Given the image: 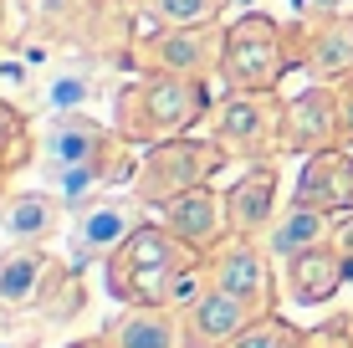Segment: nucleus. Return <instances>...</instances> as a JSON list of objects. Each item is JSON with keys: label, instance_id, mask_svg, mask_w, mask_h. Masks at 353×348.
<instances>
[{"label": "nucleus", "instance_id": "12", "mask_svg": "<svg viewBox=\"0 0 353 348\" xmlns=\"http://www.w3.org/2000/svg\"><path fill=\"white\" fill-rule=\"evenodd\" d=\"M276 215H282L276 210V170L272 164H251V170L225 190L230 236H266Z\"/></svg>", "mask_w": 353, "mask_h": 348}, {"label": "nucleus", "instance_id": "23", "mask_svg": "<svg viewBox=\"0 0 353 348\" xmlns=\"http://www.w3.org/2000/svg\"><path fill=\"white\" fill-rule=\"evenodd\" d=\"M88 98H92V82L82 77V72H52V77L41 82V108H46L52 118L77 113Z\"/></svg>", "mask_w": 353, "mask_h": 348}, {"label": "nucleus", "instance_id": "24", "mask_svg": "<svg viewBox=\"0 0 353 348\" xmlns=\"http://www.w3.org/2000/svg\"><path fill=\"white\" fill-rule=\"evenodd\" d=\"M230 0H159V16L169 26H215Z\"/></svg>", "mask_w": 353, "mask_h": 348}, {"label": "nucleus", "instance_id": "11", "mask_svg": "<svg viewBox=\"0 0 353 348\" xmlns=\"http://www.w3.org/2000/svg\"><path fill=\"white\" fill-rule=\"evenodd\" d=\"M164 210V225L179 236L190 251H200V256H210L215 246L225 241V231H230V221H225V200L215 195L210 185H200V190H185L179 200H169Z\"/></svg>", "mask_w": 353, "mask_h": 348}, {"label": "nucleus", "instance_id": "3", "mask_svg": "<svg viewBox=\"0 0 353 348\" xmlns=\"http://www.w3.org/2000/svg\"><path fill=\"white\" fill-rule=\"evenodd\" d=\"M292 62H297V52H292L287 31L261 10H246L225 26L215 77L225 82V92H276V82L292 72Z\"/></svg>", "mask_w": 353, "mask_h": 348}, {"label": "nucleus", "instance_id": "6", "mask_svg": "<svg viewBox=\"0 0 353 348\" xmlns=\"http://www.w3.org/2000/svg\"><path fill=\"white\" fill-rule=\"evenodd\" d=\"M210 267V282L225 287V292L246 297L256 313H272L276 303V277H272V251L256 246V236H230L205 256Z\"/></svg>", "mask_w": 353, "mask_h": 348}, {"label": "nucleus", "instance_id": "9", "mask_svg": "<svg viewBox=\"0 0 353 348\" xmlns=\"http://www.w3.org/2000/svg\"><path fill=\"white\" fill-rule=\"evenodd\" d=\"M256 318L261 313L246 303V297H236V292H225V287L210 282V292H205L194 307L179 313V323H185V348H225L241 328H251Z\"/></svg>", "mask_w": 353, "mask_h": 348}, {"label": "nucleus", "instance_id": "5", "mask_svg": "<svg viewBox=\"0 0 353 348\" xmlns=\"http://www.w3.org/2000/svg\"><path fill=\"white\" fill-rule=\"evenodd\" d=\"M282 113L287 103H276V92H225L215 108V143L230 159L272 164L282 154Z\"/></svg>", "mask_w": 353, "mask_h": 348}, {"label": "nucleus", "instance_id": "17", "mask_svg": "<svg viewBox=\"0 0 353 348\" xmlns=\"http://www.w3.org/2000/svg\"><path fill=\"white\" fill-rule=\"evenodd\" d=\"M103 348H185V323L174 307H128L103 328Z\"/></svg>", "mask_w": 353, "mask_h": 348}, {"label": "nucleus", "instance_id": "13", "mask_svg": "<svg viewBox=\"0 0 353 348\" xmlns=\"http://www.w3.org/2000/svg\"><path fill=\"white\" fill-rule=\"evenodd\" d=\"M353 277V267L343 261V251H338L333 241L302 251V256L287 261V297L302 307H318V303H333L338 287H343Z\"/></svg>", "mask_w": 353, "mask_h": 348}, {"label": "nucleus", "instance_id": "2", "mask_svg": "<svg viewBox=\"0 0 353 348\" xmlns=\"http://www.w3.org/2000/svg\"><path fill=\"white\" fill-rule=\"evenodd\" d=\"M200 261V251H190L169 225H149L143 221L139 231L128 236L123 246L108 256V292L128 307H164L174 277Z\"/></svg>", "mask_w": 353, "mask_h": 348}, {"label": "nucleus", "instance_id": "1", "mask_svg": "<svg viewBox=\"0 0 353 348\" xmlns=\"http://www.w3.org/2000/svg\"><path fill=\"white\" fill-rule=\"evenodd\" d=\"M205 113H210V98H205L200 77L154 72V77H139L128 88H118L113 134H123L128 143H164V139H185Z\"/></svg>", "mask_w": 353, "mask_h": 348}, {"label": "nucleus", "instance_id": "26", "mask_svg": "<svg viewBox=\"0 0 353 348\" xmlns=\"http://www.w3.org/2000/svg\"><path fill=\"white\" fill-rule=\"evenodd\" d=\"M327 241H333L338 251H343V261L353 267V210H348V215H338V221H333V236H327Z\"/></svg>", "mask_w": 353, "mask_h": 348}, {"label": "nucleus", "instance_id": "28", "mask_svg": "<svg viewBox=\"0 0 353 348\" xmlns=\"http://www.w3.org/2000/svg\"><path fill=\"white\" fill-rule=\"evenodd\" d=\"M307 348H353V338H338V333H312Z\"/></svg>", "mask_w": 353, "mask_h": 348}, {"label": "nucleus", "instance_id": "18", "mask_svg": "<svg viewBox=\"0 0 353 348\" xmlns=\"http://www.w3.org/2000/svg\"><path fill=\"white\" fill-rule=\"evenodd\" d=\"M0 225H6L10 241L41 246L46 236L62 225V200H57L52 190H16V195H6V205H0Z\"/></svg>", "mask_w": 353, "mask_h": 348}, {"label": "nucleus", "instance_id": "21", "mask_svg": "<svg viewBox=\"0 0 353 348\" xmlns=\"http://www.w3.org/2000/svg\"><path fill=\"white\" fill-rule=\"evenodd\" d=\"M225 348H307V333H302L297 323L276 318V313H261L251 328H241Z\"/></svg>", "mask_w": 353, "mask_h": 348}, {"label": "nucleus", "instance_id": "22", "mask_svg": "<svg viewBox=\"0 0 353 348\" xmlns=\"http://www.w3.org/2000/svg\"><path fill=\"white\" fill-rule=\"evenodd\" d=\"M26 159H31V123L16 103L0 98V179L10 170H21Z\"/></svg>", "mask_w": 353, "mask_h": 348}, {"label": "nucleus", "instance_id": "15", "mask_svg": "<svg viewBox=\"0 0 353 348\" xmlns=\"http://www.w3.org/2000/svg\"><path fill=\"white\" fill-rule=\"evenodd\" d=\"M108 139H113V128L92 123V118H82V113H62V118H52V123L41 128L36 154H41V164L57 174V170H72V164H88Z\"/></svg>", "mask_w": 353, "mask_h": 348}, {"label": "nucleus", "instance_id": "19", "mask_svg": "<svg viewBox=\"0 0 353 348\" xmlns=\"http://www.w3.org/2000/svg\"><path fill=\"white\" fill-rule=\"evenodd\" d=\"M323 26L307 31V41H302V62L307 72H318L323 82H338L353 72V21L348 16H318Z\"/></svg>", "mask_w": 353, "mask_h": 348}, {"label": "nucleus", "instance_id": "16", "mask_svg": "<svg viewBox=\"0 0 353 348\" xmlns=\"http://www.w3.org/2000/svg\"><path fill=\"white\" fill-rule=\"evenodd\" d=\"M52 272H57V261L41 246L10 241V251H0V307H36Z\"/></svg>", "mask_w": 353, "mask_h": 348}, {"label": "nucleus", "instance_id": "14", "mask_svg": "<svg viewBox=\"0 0 353 348\" xmlns=\"http://www.w3.org/2000/svg\"><path fill=\"white\" fill-rule=\"evenodd\" d=\"M225 31L215 26H174L154 41V72H185V77H205L221 67Z\"/></svg>", "mask_w": 353, "mask_h": 348}, {"label": "nucleus", "instance_id": "7", "mask_svg": "<svg viewBox=\"0 0 353 348\" xmlns=\"http://www.w3.org/2000/svg\"><path fill=\"white\" fill-rule=\"evenodd\" d=\"M139 225H143V200L139 195H123V200L97 195L92 205H82L77 221H72V251H77V261H97V256L108 261Z\"/></svg>", "mask_w": 353, "mask_h": 348}, {"label": "nucleus", "instance_id": "30", "mask_svg": "<svg viewBox=\"0 0 353 348\" xmlns=\"http://www.w3.org/2000/svg\"><path fill=\"white\" fill-rule=\"evenodd\" d=\"M348 21H353V10H348Z\"/></svg>", "mask_w": 353, "mask_h": 348}, {"label": "nucleus", "instance_id": "8", "mask_svg": "<svg viewBox=\"0 0 353 348\" xmlns=\"http://www.w3.org/2000/svg\"><path fill=\"white\" fill-rule=\"evenodd\" d=\"M338 143V88L318 82V88L297 92L282 113V154H323Z\"/></svg>", "mask_w": 353, "mask_h": 348}, {"label": "nucleus", "instance_id": "25", "mask_svg": "<svg viewBox=\"0 0 353 348\" xmlns=\"http://www.w3.org/2000/svg\"><path fill=\"white\" fill-rule=\"evenodd\" d=\"M338 143H353V77H343V88H338Z\"/></svg>", "mask_w": 353, "mask_h": 348}, {"label": "nucleus", "instance_id": "10", "mask_svg": "<svg viewBox=\"0 0 353 348\" xmlns=\"http://www.w3.org/2000/svg\"><path fill=\"white\" fill-rule=\"evenodd\" d=\"M292 200L323 210V215H348L353 210V154L343 143H333V149H323V154H307Z\"/></svg>", "mask_w": 353, "mask_h": 348}, {"label": "nucleus", "instance_id": "29", "mask_svg": "<svg viewBox=\"0 0 353 348\" xmlns=\"http://www.w3.org/2000/svg\"><path fill=\"white\" fill-rule=\"evenodd\" d=\"M77 348H103V338H92V343H77Z\"/></svg>", "mask_w": 353, "mask_h": 348}, {"label": "nucleus", "instance_id": "27", "mask_svg": "<svg viewBox=\"0 0 353 348\" xmlns=\"http://www.w3.org/2000/svg\"><path fill=\"white\" fill-rule=\"evenodd\" d=\"M297 10L302 16H343L348 0H297Z\"/></svg>", "mask_w": 353, "mask_h": 348}, {"label": "nucleus", "instance_id": "20", "mask_svg": "<svg viewBox=\"0 0 353 348\" xmlns=\"http://www.w3.org/2000/svg\"><path fill=\"white\" fill-rule=\"evenodd\" d=\"M327 236H333V225H327V215L323 210H312V205H292L272 221V231H266V251H272L276 261H292V256H302V251H312V246H323Z\"/></svg>", "mask_w": 353, "mask_h": 348}, {"label": "nucleus", "instance_id": "4", "mask_svg": "<svg viewBox=\"0 0 353 348\" xmlns=\"http://www.w3.org/2000/svg\"><path fill=\"white\" fill-rule=\"evenodd\" d=\"M225 159L230 154L221 149V143L164 139V143H154V149L139 159V170H133V195H139L143 205H169V200H179L185 190L210 185V174L221 170Z\"/></svg>", "mask_w": 353, "mask_h": 348}]
</instances>
